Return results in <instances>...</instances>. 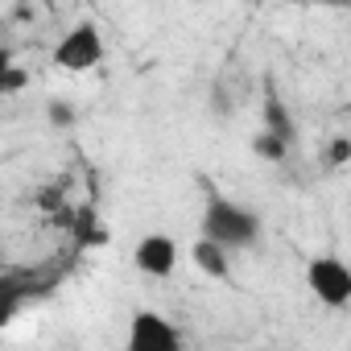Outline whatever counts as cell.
I'll return each instance as SVG.
<instances>
[{
  "label": "cell",
  "mask_w": 351,
  "mask_h": 351,
  "mask_svg": "<svg viewBox=\"0 0 351 351\" xmlns=\"http://www.w3.org/2000/svg\"><path fill=\"white\" fill-rule=\"evenodd\" d=\"M199 240H211L219 244L223 252H240V248H252L261 240V215L244 203H232V199H211L207 211H203V223H199Z\"/></svg>",
  "instance_id": "obj_1"
},
{
  "label": "cell",
  "mask_w": 351,
  "mask_h": 351,
  "mask_svg": "<svg viewBox=\"0 0 351 351\" xmlns=\"http://www.w3.org/2000/svg\"><path fill=\"white\" fill-rule=\"evenodd\" d=\"M54 285H58V273H50V269H0V326L25 302L42 298Z\"/></svg>",
  "instance_id": "obj_2"
},
{
  "label": "cell",
  "mask_w": 351,
  "mask_h": 351,
  "mask_svg": "<svg viewBox=\"0 0 351 351\" xmlns=\"http://www.w3.org/2000/svg\"><path fill=\"white\" fill-rule=\"evenodd\" d=\"M99 62H104V34H99L91 21L66 29V34L58 38V46H54V66H62V71H71V75H83V71H91V66H99Z\"/></svg>",
  "instance_id": "obj_3"
},
{
  "label": "cell",
  "mask_w": 351,
  "mask_h": 351,
  "mask_svg": "<svg viewBox=\"0 0 351 351\" xmlns=\"http://www.w3.org/2000/svg\"><path fill=\"white\" fill-rule=\"evenodd\" d=\"M306 285H310V293H314L322 306H330V310H343V306L351 302V269H347L339 256H314V261L306 265Z\"/></svg>",
  "instance_id": "obj_4"
},
{
  "label": "cell",
  "mask_w": 351,
  "mask_h": 351,
  "mask_svg": "<svg viewBox=\"0 0 351 351\" xmlns=\"http://www.w3.org/2000/svg\"><path fill=\"white\" fill-rule=\"evenodd\" d=\"M124 351H182V330L157 310H136L128 322Z\"/></svg>",
  "instance_id": "obj_5"
},
{
  "label": "cell",
  "mask_w": 351,
  "mask_h": 351,
  "mask_svg": "<svg viewBox=\"0 0 351 351\" xmlns=\"http://www.w3.org/2000/svg\"><path fill=\"white\" fill-rule=\"evenodd\" d=\"M132 265H136V273H145L153 281H165V277H173V269H178V244L169 236H161V232H149L132 248Z\"/></svg>",
  "instance_id": "obj_6"
},
{
  "label": "cell",
  "mask_w": 351,
  "mask_h": 351,
  "mask_svg": "<svg viewBox=\"0 0 351 351\" xmlns=\"http://www.w3.org/2000/svg\"><path fill=\"white\" fill-rule=\"evenodd\" d=\"M265 136H273V141H281V145H293V136H298L285 99H277L273 91L265 95Z\"/></svg>",
  "instance_id": "obj_7"
},
{
  "label": "cell",
  "mask_w": 351,
  "mask_h": 351,
  "mask_svg": "<svg viewBox=\"0 0 351 351\" xmlns=\"http://www.w3.org/2000/svg\"><path fill=\"white\" fill-rule=\"evenodd\" d=\"M191 261H195L199 273H207V277H215V281H223V277L232 273V252H223V248L211 244V240H195Z\"/></svg>",
  "instance_id": "obj_8"
},
{
  "label": "cell",
  "mask_w": 351,
  "mask_h": 351,
  "mask_svg": "<svg viewBox=\"0 0 351 351\" xmlns=\"http://www.w3.org/2000/svg\"><path fill=\"white\" fill-rule=\"evenodd\" d=\"M21 87H25V71L17 66V58H13L9 46H0V95H13Z\"/></svg>",
  "instance_id": "obj_9"
},
{
  "label": "cell",
  "mask_w": 351,
  "mask_h": 351,
  "mask_svg": "<svg viewBox=\"0 0 351 351\" xmlns=\"http://www.w3.org/2000/svg\"><path fill=\"white\" fill-rule=\"evenodd\" d=\"M261 157H269V161H285V153H289V145H281V141H273V136H256V145H252Z\"/></svg>",
  "instance_id": "obj_10"
},
{
  "label": "cell",
  "mask_w": 351,
  "mask_h": 351,
  "mask_svg": "<svg viewBox=\"0 0 351 351\" xmlns=\"http://www.w3.org/2000/svg\"><path fill=\"white\" fill-rule=\"evenodd\" d=\"M326 157H330V165L339 169V165H347V157H351V141L347 136H335L330 141V149H326Z\"/></svg>",
  "instance_id": "obj_11"
},
{
  "label": "cell",
  "mask_w": 351,
  "mask_h": 351,
  "mask_svg": "<svg viewBox=\"0 0 351 351\" xmlns=\"http://www.w3.org/2000/svg\"><path fill=\"white\" fill-rule=\"evenodd\" d=\"M46 116H50V124H71V120H75V112H71V108H66V104H62V99H54V104H50V112H46Z\"/></svg>",
  "instance_id": "obj_12"
},
{
  "label": "cell",
  "mask_w": 351,
  "mask_h": 351,
  "mask_svg": "<svg viewBox=\"0 0 351 351\" xmlns=\"http://www.w3.org/2000/svg\"><path fill=\"white\" fill-rule=\"evenodd\" d=\"M0 269H9V261H5V244H0Z\"/></svg>",
  "instance_id": "obj_13"
}]
</instances>
